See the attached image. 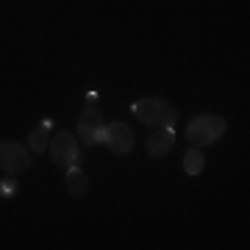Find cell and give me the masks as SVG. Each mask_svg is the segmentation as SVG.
I'll return each mask as SVG.
<instances>
[{
    "instance_id": "1",
    "label": "cell",
    "mask_w": 250,
    "mask_h": 250,
    "mask_svg": "<svg viewBox=\"0 0 250 250\" xmlns=\"http://www.w3.org/2000/svg\"><path fill=\"white\" fill-rule=\"evenodd\" d=\"M225 131H228V123H225L220 114H197L187 123L184 136L189 139L192 147L200 150V147H208V145H214L217 139H223Z\"/></svg>"
},
{
    "instance_id": "2",
    "label": "cell",
    "mask_w": 250,
    "mask_h": 250,
    "mask_svg": "<svg viewBox=\"0 0 250 250\" xmlns=\"http://www.w3.org/2000/svg\"><path fill=\"white\" fill-rule=\"evenodd\" d=\"M131 111L139 117V123L147 128H172V123L178 120L175 106H170L167 100L161 98H142L131 103Z\"/></svg>"
},
{
    "instance_id": "3",
    "label": "cell",
    "mask_w": 250,
    "mask_h": 250,
    "mask_svg": "<svg viewBox=\"0 0 250 250\" xmlns=\"http://www.w3.org/2000/svg\"><path fill=\"white\" fill-rule=\"evenodd\" d=\"M31 150L22 147L20 142H11V139H0V170L6 172L9 178L20 175V172L31 170Z\"/></svg>"
},
{
    "instance_id": "4",
    "label": "cell",
    "mask_w": 250,
    "mask_h": 250,
    "mask_svg": "<svg viewBox=\"0 0 250 250\" xmlns=\"http://www.w3.org/2000/svg\"><path fill=\"white\" fill-rule=\"evenodd\" d=\"M78 139L86 145H103L106 139V120L98 106H86L78 117Z\"/></svg>"
},
{
    "instance_id": "5",
    "label": "cell",
    "mask_w": 250,
    "mask_h": 250,
    "mask_svg": "<svg viewBox=\"0 0 250 250\" xmlns=\"http://www.w3.org/2000/svg\"><path fill=\"white\" fill-rule=\"evenodd\" d=\"M50 161H53L59 170H72L75 161H78V139L70 134V131H62L50 139Z\"/></svg>"
},
{
    "instance_id": "6",
    "label": "cell",
    "mask_w": 250,
    "mask_h": 250,
    "mask_svg": "<svg viewBox=\"0 0 250 250\" xmlns=\"http://www.w3.org/2000/svg\"><path fill=\"white\" fill-rule=\"evenodd\" d=\"M103 145H108V150L114 153V156H128V153L134 150V131L128 128L125 123H111L106 125V139Z\"/></svg>"
},
{
    "instance_id": "7",
    "label": "cell",
    "mask_w": 250,
    "mask_h": 250,
    "mask_svg": "<svg viewBox=\"0 0 250 250\" xmlns=\"http://www.w3.org/2000/svg\"><path fill=\"white\" fill-rule=\"evenodd\" d=\"M172 142H175V131H172V128H156V131L147 136L145 150H147L150 159H164V156L170 153Z\"/></svg>"
},
{
    "instance_id": "8",
    "label": "cell",
    "mask_w": 250,
    "mask_h": 250,
    "mask_svg": "<svg viewBox=\"0 0 250 250\" xmlns=\"http://www.w3.org/2000/svg\"><path fill=\"white\" fill-rule=\"evenodd\" d=\"M64 189H67V195L70 197L81 200V197L89 192V178H86V172L81 170V167L67 170V175H64Z\"/></svg>"
},
{
    "instance_id": "9",
    "label": "cell",
    "mask_w": 250,
    "mask_h": 250,
    "mask_svg": "<svg viewBox=\"0 0 250 250\" xmlns=\"http://www.w3.org/2000/svg\"><path fill=\"white\" fill-rule=\"evenodd\" d=\"M47 147H50V123H42L36 125L34 131L28 134V150L31 153H45Z\"/></svg>"
},
{
    "instance_id": "10",
    "label": "cell",
    "mask_w": 250,
    "mask_h": 250,
    "mask_svg": "<svg viewBox=\"0 0 250 250\" xmlns=\"http://www.w3.org/2000/svg\"><path fill=\"white\" fill-rule=\"evenodd\" d=\"M203 167H206L203 153L197 150V147H189V150L184 153V172H187V175H200Z\"/></svg>"
},
{
    "instance_id": "11",
    "label": "cell",
    "mask_w": 250,
    "mask_h": 250,
    "mask_svg": "<svg viewBox=\"0 0 250 250\" xmlns=\"http://www.w3.org/2000/svg\"><path fill=\"white\" fill-rule=\"evenodd\" d=\"M14 189H17V181L14 178H0V195H14Z\"/></svg>"
}]
</instances>
